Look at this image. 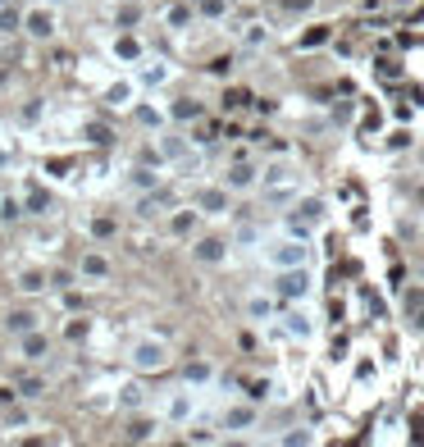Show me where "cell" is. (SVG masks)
Returning <instances> with one entry per match:
<instances>
[{"instance_id": "obj_1", "label": "cell", "mask_w": 424, "mask_h": 447, "mask_svg": "<svg viewBox=\"0 0 424 447\" xmlns=\"http://www.w3.org/2000/svg\"><path fill=\"white\" fill-rule=\"evenodd\" d=\"M265 260H269V269L311 265V238H292V233H283V238H274L265 247Z\"/></svg>"}, {"instance_id": "obj_2", "label": "cell", "mask_w": 424, "mask_h": 447, "mask_svg": "<svg viewBox=\"0 0 424 447\" xmlns=\"http://www.w3.org/2000/svg\"><path fill=\"white\" fill-rule=\"evenodd\" d=\"M128 356H132V370H137V374L169 370V343H165V338H137Z\"/></svg>"}, {"instance_id": "obj_3", "label": "cell", "mask_w": 424, "mask_h": 447, "mask_svg": "<svg viewBox=\"0 0 424 447\" xmlns=\"http://www.w3.org/2000/svg\"><path fill=\"white\" fill-rule=\"evenodd\" d=\"M311 288H315L311 269H306V265H292V269H278L274 297H278V301H306V297H311Z\"/></svg>"}, {"instance_id": "obj_4", "label": "cell", "mask_w": 424, "mask_h": 447, "mask_svg": "<svg viewBox=\"0 0 424 447\" xmlns=\"http://www.w3.org/2000/svg\"><path fill=\"white\" fill-rule=\"evenodd\" d=\"M51 9H55V5L27 9V14H23V32L37 37V42H51V37H55V14H51Z\"/></svg>"}, {"instance_id": "obj_5", "label": "cell", "mask_w": 424, "mask_h": 447, "mask_svg": "<svg viewBox=\"0 0 424 447\" xmlns=\"http://www.w3.org/2000/svg\"><path fill=\"white\" fill-rule=\"evenodd\" d=\"M192 260H197V265H224L228 260V242L224 238H197L192 242Z\"/></svg>"}, {"instance_id": "obj_6", "label": "cell", "mask_w": 424, "mask_h": 447, "mask_svg": "<svg viewBox=\"0 0 424 447\" xmlns=\"http://www.w3.org/2000/svg\"><path fill=\"white\" fill-rule=\"evenodd\" d=\"M260 192H269V188H301V183H297V169L287 160H278V164H269L265 173H260V183H256Z\"/></svg>"}, {"instance_id": "obj_7", "label": "cell", "mask_w": 424, "mask_h": 447, "mask_svg": "<svg viewBox=\"0 0 424 447\" xmlns=\"http://www.w3.org/2000/svg\"><path fill=\"white\" fill-rule=\"evenodd\" d=\"M78 278H82V283H105V278H110V260H105L101 251H82Z\"/></svg>"}, {"instance_id": "obj_8", "label": "cell", "mask_w": 424, "mask_h": 447, "mask_svg": "<svg viewBox=\"0 0 424 447\" xmlns=\"http://www.w3.org/2000/svg\"><path fill=\"white\" fill-rule=\"evenodd\" d=\"M197 210L201 215H228V188L219 183V188H201V197H197Z\"/></svg>"}, {"instance_id": "obj_9", "label": "cell", "mask_w": 424, "mask_h": 447, "mask_svg": "<svg viewBox=\"0 0 424 447\" xmlns=\"http://www.w3.org/2000/svg\"><path fill=\"white\" fill-rule=\"evenodd\" d=\"M46 352H51V338H46L42 329H27V333H18V356H23V361H42Z\"/></svg>"}, {"instance_id": "obj_10", "label": "cell", "mask_w": 424, "mask_h": 447, "mask_svg": "<svg viewBox=\"0 0 424 447\" xmlns=\"http://www.w3.org/2000/svg\"><path fill=\"white\" fill-rule=\"evenodd\" d=\"M256 183H260V169H256V164H247V160H237L233 169L224 173V188L228 192H247V188H256Z\"/></svg>"}, {"instance_id": "obj_11", "label": "cell", "mask_w": 424, "mask_h": 447, "mask_svg": "<svg viewBox=\"0 0 424 447\" xmlns=\"http://www.w3.org/2000/svg\"><path fill=\"white\" fill-rule=\"evenodd\" d=\"M283 333H287V338H301V343H306V338L315 333V319L306 315L301 306H292V310H283Z\"/></svg>"}, {"instance_id": "obj_12", "label": "cell", "mask_w": 424, "mask_h": 447, "mask_svg": "<svg viewBox=\"0 0 424 447\" xmlns=\"http://www.w3.org/2000/svg\"><path fill=\"white\" fill-rule=\"evenodd\" d=\"M256 420H260V411H256V402H237L233 411L224 415V429H233V434H242V429H256Z\"/></svg>"}, {"instance_id": "obj_13", "label": "cell", "mask_w": 424, "mask_h": 447, "mask_svg": "<svg viewBox=\"0 0 424 447\" xmlns=\"http://www.w3.org/2000/svg\"><path fill=\"white\" fill-rule=\"evenodd\" d=\"M132 96H137V82H132V78H119V82L105 87V105H110V110H128Z\"/></svg>"}, {"instance_id": "obj_14", "label": "cell", "mask_w": 424, "mask_h": 447, "mask_svg": "<svg viewBox=\"0 0 424 447\" xmlns=\"http://www.w3.org/2000/svg\"><path fill=\"white\" fill-rule=\"evenodd\" d=\"M169 82V64L165 60H146L137 73V87H165Z\"/></svg>"}, {"instance_id": "obj_15", "label": "cell", "mask_w": 424, "mask_h": 447, "mask_svg": "<svg viewBox=\"0 0 424 447\" xmlns=\"http://www.w3.org/2000/svg\"><path fill=\"white\" fill-rule=\"evenodd\" d=\"M201 114H206V105H201V101H173L169 105V119L173 123H192V119H201Z\"/></svg>"}, {"instance_id": "obj_16", "label": "cell", "mask_w": 424, "mask_h": 447, "mask_svg": "<svg viewBox=\"0 0 424 447\" xmlns=\"http://www.w3.org/2000/svg\"><path fill=\"white\" fill-rule=\"evenodd\" d=\"M165 201H169V188H151V192H146V197H142V201H137V215H142V219H151V215H160V206H165Z\"/></svg>"}, {"instance_id": "obj_17", "label": "cell", "mask_w": 424, "mask_h": 447, "mask_svg": "<svg viewBox=\"0 0 424 447\" xmlns=\"http://www.w3.org/2000/svg\"><path fill=\"white\" fill-rule=\"evenodd\" d=\"M14 288H18L23 297H37V293H46V274H42V269H23Z\"/></svg>"}, {"instance_id": "obj_18", "label": "cell", "mask_w": 424, "mask_h": 447, "mask_svg": "<svg viewBox=\"0 0 424 447\" xmlns=\"http://www.w3.org/2000/svg\"><path fill=\"white\" fill-rule=\"evenodd\" d=\"M197 219H201V210H182V215L169 219V233L173 238H192V233H197Z\"/></svg>"}, {"instance_id": "obj_19", "label": "cell", "mask_w": 424, "mask_h": 447, "mask_svg": "<svg viewBox=\"0 0 424 447\" xmlns=\"http://www.w3.org/2000/svg\"><path fill=\"white\" fill-rule=\"evenodd\" d=\"M192 406H197V402H192V393H173L169 397V420H192Z\"/></svg>"}, {"instance_id": "obj_20", "label": "cell", "mask_w": 424, "mask_h": 447, "mask_svg": "<svg viewBox=\"0 0 424 447\" xmlns=\"http://www.w3.org/2000/svg\"><path fill=\"white\" fill-rule=\"evenodd\" d=\"M5 329H9V333H27V329H37V315H32V310H9Z\"/></svg>"}, {"instance_id": "obj_21", "label": "cell", "mask_w": 424, "mask_h": 447, "mask_svg": "<svg viewBox=\"0 0 424 447\" xmlns=\"http://www.w3.org/2000/svg\"><path fill=\"white\" fill-rule=\"evenodd\" d=\"M123 439L128 443H151L156 439V420H132L128 429H123Z\"/></svg>"}, {"instance_id": "obj_22", "label": "cell", "mask_w": 424, "mask_h": 447, "mask_svg": "<svg viewBox=\"0 0 424 447\" xmlns=\"http://www.w3.org/2000/svg\"><path fill=\"white\" fill-rule=\"evenodd\" d=\"M87 228H92V238H96V242H110L114 233H119V223H114L110 215H96L92 223H87Z\"/></svg>"}, {"instance_id": "obj_23", "label": "cell", "mask_w": 424, "mask_h": 447, "mask_svg": "<svg viewBox=\"0 0 424 447\" xmlns=\"http://www.w3.org/2000/svg\"><path fill=\"white\" fill-rule=\"evenodd\" d=\"M165 23L173 27V32H182V27L192 23V5H169L165 9Z\"/></svg>"}, {"instance_id": "obj_24", "label": "cell", "mask_w": 424, "mask_h": 447, "mask_svg": "<svg viewBox=\"0 0 424 447\" xmlns=\"http://www.w3.org/2000/svg\"><path fill=\"white\" fill-rule=\"evenodd\" d=\"M247 315L251 319H274V297H251L247 301Z\"/></svg>"}, {"instance_id": "obj_25", "label": "cell", "mask_w": 424, "mask_h": 447, "mask_svg": "<svg viewBox=\"0 0 424 447\" xmlns=\"http://www.w3.org/2000/svg\"><path fill=\"white\" fill-rule=\"evenodd\" d=\"M182 379H187V384H210V379H215V370H210L206 361H192L187 370H182Z\"/></svg>"}, {"instance_id": "obj_26", "label": "cell", "mask_w": 424, "mask_h": 447, "mask_svg": "<svg viewBox=\"0 0 424 447\" xmlns=\"http://www.w3.org/2000/svg\"><path fill=\"white\" fill-rule=\"evenodd\" d=\"M18 397H42L46 393V379H37V374H27V379H18Z\"/></svg>"}, {"instance_id": "obj_27", "label": "cell", "mask_w": 424, "mask_h": 447, "mask_svg": "<svg viewBox=\"0 0 424 447\" xmlns=\"http://www.w3.org/2000/svg\"><path fill=\"white\" fill-rule=\"evenodd\" d=\"M18 23H23V14L14 5H0V32H18Z\"/></svg>"}, {"instance_id": "obj_28", "label": "cell", "mask_w": 424, "mask_h": 447, "mask_svg": "<svg viewBox=\"0 0 424 447\" xmlns=\"http://www.w3.org/2000/svg\"><path fill=\"white\" fill-rule=\"evenodd\" d=\"M114 55H119V60H142V46L132 42V37H119V42H114Z\"/></svg>"}, {"instance_id": "obj_29", "label": "cell", "mask_w": 424, "mask_h": 447, "mask_svg": "<svg viewBox=\"0 0 424 447\" xmlns=\"http://www.w3.org/2000/svg\"><path fill=\"white\" fill-rule=\"evenodd\" d=\"M269 388H274L269 379H247V402H265Z\"/></svg>"}, {"instance_id": "obj_30", "label": "cell", "mask_w": 424, "mask_h": 447, "mask_svg": "<svg viewBox=\"0 0 424 447\" xmlns=\"http://www.w3.org/2000/svg\"><path fill=\"white\" fill-rule=\"evenodd\" d=\"M132 188H137V192H151V188H160V178H156L151 169H137V173H132Z\"/></svg>"}, {"instance_id": "obj_31", "label": "cell", "mask_w": 424, "mask_h": 447, "mask_svg": "<svg viewBox=\"0 0 424 447\" xmlns=\"http://www.w3.org/2000/svg\"><path fill=\"white\" fill-rule=\"evenodd\" d=\"M160 155H165V160H178V155H187V142H182V137L169 142V137H165V142H160Z\"/></svg>"}, {"instance_id": "obj_32", "label": "cell", "mask_w": 424, "mask_h": 447, "mask_svg": "<svg viewBox=\"0 0 424 447\" xmlns=\"http://www.w3.org/2000/svg\"><path fill=\"white\" fill-rule=\"evenodd\" d=\"M269 42V27L265 23H251V27H247V46H265Z\"/></svg>"}, {"instance_id": "obj_33", "label": "cell", "mask_w": 424, "mask_h": 447, "mask_svg": "<svg viewBox=\"0 0 424 447\" xmlns=\"http://www.w3.org/2000/svg\"><path fill=\"white\" fill-rule=\"evenodd\" d=\"M283 443L287 447H306V443H315V434L311 429H292V434H283Z\"/></svg>"}, {"instance_id": "obj_34", "label": "cell", "mask_w": 424, "mask_h": 447, "mask_svg": "<svg viewBox=\"0 0 424 447\" xmlns=\"http://www.w3.org/2000/svg\"><path fill=\"white\" fill-rule=\"evenodd\" d=\"M324 42H329V27H311V32L301 37V46H306V51H311V46H324Z\"/></svg>"}, {"instance_id": "obj_35", "label": "cell", "mask_w": 424, "mask_h": 447, "mask_svg": "<svg viewBox=\"0 0 424 447\" xmlns=\"http://www.w3.org/2000/svg\"><path fill=\"white\" fill-rule=\"evenodd\" d=\"M18 215H23V210H18V201H14V197H5V201H0V219H5V223H14Z\"/></svg>"}, {"instance_id": "obj_36", "label": "cell", "mask_w": 424, "mask_h": 447, "mask_svg": "<svg viewBox=\"0 0 424 447\" xmlns=\"http://www.w3.org/2000/svg\"><path fill=\"white\" fill-rule=\"evenodd\" d=\"M224 9H228V0H201V14L206 18H219Z\"/></svg>"}, {"instance_id": "obj_37", "label": "cell", "mask_w": 424, "mask_h": 447, "mask_svg": "<svg viewBox=\"0 0 424 447\" xmlns=\"http://www.w3.org/2000/svg\"><path fill=\"white\" fill-rule=\"evenodd\" d=\"M137 119L146 123V128H160V119H165V114H160V110H151V105H142V110H137Z\"/></svg>"}, {"instance_id": "obj_38", "label": "cell", "mask_w": 424, "mask_h": 447, "mask_svg": "<svg viewBox=\"0 0 424 447\" xmlns=\"http://www.w3.org/2000/svg\"><path fill=\"white\" fill-rule=\"evenodd\" d=\"M23 201H27V210H42V206H46V192H42V188H27Z\"/></svg>"}, {"instance_id": "obj_39", "label": "cell", "mask_w": 424, "mask_h": 447, "mask_svg": "<svg viewBox=\"0 0 424 447\" xmlns=\"http://www.w3.org/2000/svg\"><path fill=\"white\" fill-rule=\"evenodd\" d=\"M137 402H146V393H142L137 384H128V388H123V406H137Z\"/></svg>"}, {"instance_id": "obj_40", "label": "cell", "mask_w": 424, "mask_h": 447, "mask_svg": "<svg viewBox=\"0 0 424 447\" xmlns=\"http://www.w3.org/2000/svg\"><path fill=\"white\" fill-rule=\"evenodd\" d=\"M18 119H23V123H37V119H42V101L23 105V114H18Z\"/></svg>"}, {"instance_id": "obj_41", "label": "cell", "mask_w": 424, "mask_h": 447, "mask_svg": "<svg viewBox=\"0 0 424 447\" xmlns=\"http://www.w3.org/2000/svg\"><path fill=\"white\" fill-rule=\"evenodd\" d=\"M424 306V288H411L406 293V310H420Z\"/></svg>"}, {"instance_id": "obj_42", "label": "cell", "mask_w": 424, "mask_h": 447, "mask_svg": "<svg viewBox=\"0 0 424 447\" xmlns=\"http://www.w3.org/2000/svg\"><path fill=\"white\" fill-rule=\"evenodd\" d=\"M311 5H315V0H283V9H292V14H306Z\"/></svg>"}, {"instance_id": "obj_43", "label": "cell", "mask_w": 424, "mask_h": 447, "mask_svg": "<svg viewBox=\"0 0 424 447\" xmlns=\"http://www.w3.org/2000/svg\"><path fill=\"white\" fill-rule=\"evenodd\" d=\"M228 69H233V60H210V73H219V78H224Z\"/></svg>"}, {"instance_id": "obj_44", "label": "cell", "mask_w": 424, "mask_h": 447, "mask_svg": "<svg viewBox=\"0 0 424 447\" xmlns=\"http://www.w3.org/2000/svg\"><path fill=\"white\" fill-rule=\"evenodd\" d=\"M5 164H9V151H5V147H0V169H5Z\"/></svg>"}, {"instance_id": "obj_45", "label": "cell", "mask_w": 424, "mask_h": 447, "mask_svg": "<svg viewBox=\"0 0 424 447\" xmlns=\"http://www.w3.org/2000/svg\"><path fill=\"white\" fill-rule=\"evenodd\" d=\"M416 201H420V210H424V188H420V192H416Z\"/></svg>"}, {"instance_id": "obj_46", "label": "cell", "mask_w": 424, "mask_h": 447, "mask_svg": "<svg viewBox=\"0 0 424 447\" xmlns=\"http://www.w3.org/2000/svg\"><path fill=\"white\" fill-rule=\"evenodd\" d=\"M46 5H69V0H46Z\"/></svg>"}, {"instance_id": "obj_47", "label": "cell", "mask_w": 424, "mask_h": 447, "mask_svg": "<svg viewBox=\"0 0 424 447\" xmlns=\"http://www.w3.org/2000/svg\"><path fill=\"white\" fill-rule=\"evenodd\" d=\"M0 5H14V0H0Z\"/></svg>"}]
</instances>
